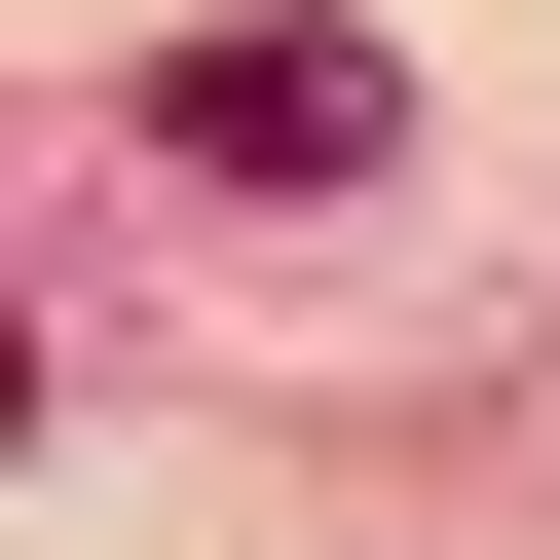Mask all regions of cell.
I'll return each instance as SVG.
<instances>
[{
  "label": "cell",
  "mask_w": 560,
  "mask_h": 560,
  "mask_svg": "<svg viewBox=\"0 0 560 560\" xmlns=\"http://www.w3.org/2000/svg\"><path fill=\"white\" fill-rule=\"evenodd\" d=\"M0 448H38V300H0Z\"/></svg>",
  "instance_id": "2"
},
{
  "label": "cell",
  "mask_w": 560,
  "mask_h": 560,
  "mask_svg": "<svg viewBox=\"0 0 560 560\" xmlns=\"http://www.w3.org/2000/svg\"><path fill=\"white\" fill-rule=\"evenodd\" d=\"M150 150H187V187H374V150H411V75L337 38V0H224V38L150 75Z\"/></svg>",
  "instance_id": "1"
}]
</instances>
